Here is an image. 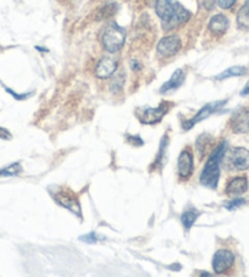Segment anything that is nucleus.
Returning a JSON list of instances; mask_svg holds the SVG:
<instances>
[{
    "instance_id": "5701e85b",
    "label": "nucleus",
    "mask_w": 249,
    "mask_h": 277,
    "mask_svg": "<svg viewBox=\"0 0 249 277\" xmlns=\"http://www.w3.org/2000/svg\"><path fill=\"white\" fill-rule=\"evenodd\" d=\"M236 0H219V7L221 9H230L233 7Z\"/></svg>"
},
{
    "instance_id": "9d476101",
    "label": "nucleus",
    "mask_w": 249,
    "mask_h": 277,
    "mask_svg": "<svg viewBox=\"0 0 249 277\" xmlns=\"http://www.w3.org/2000/svg\"><path fill=\"white\" fill-rule=\"evenodd\" d=\"M177 169L181 178H188L193 172V155L189 150H183L181 153L179 161H177Z\"/></svg>"
},
{
    "instance_id": "dca6fc26",
    "label": "nucleus",
    "mask_w": 249,
    "mask_h": 277,
    "mask_svg": "<svg viewBox=\"0 0 249 277\" xmlns=\"http://www.w3.org/2000/svg\"><path fill=\"white\" fill-rule=\"evenodd\" d=\"M237 23L239 28L249 29V0L244 3V5L237 14Z\"/></svg>"
},
{
    "instance_id": "20e7f679",
    "label": "nucleus",
    "mask_w": 249,
    "mask_h": 277,
    "mask_svg": "<svg viewBox=\"0 0 249 277\" xmlns=\"http://www.w3.org/2000/svg\"><path fill=\"white\" fill-rule=\"evenodd\" d=\"M126 40V32L122 27L111 23L103 33V45L109 53H116L123 47Z\"/></svg>"
},
{
    "instance_id": "4be33fe9",
    "label": "nucleus",
    "mask_w": 249,
    "mask_h": 277,
    "mask_svg": "<svg viewBox=\"0 0 249 277\" xmlns=\"http://www.w3.org/2000/svg\"><path fill=\"white\" fill-rule=\"evenodd\" d=\"M244 204V199H236L233 200V202H230L228 204H226V208L228 210H233V209L238 208V206H241Z\"/></svg>"
},
{
    "instance_id": "a211bd4d",
    "label": "nucleus",
    "mask_w": 249,
    "mask_h": 277,
    "mask_svg": "<svg viewBox=\"0 0 249 277\" xmlns=\"http://www.w3.org/2000/svg\"><path fill=\"white\" fill-rule=\"evenodd\" d=\"M198 216H199V213H198L197 210H187L186 213H183L182 217H181V221H182V225L185 226V228L186 229L191 228Z\"/></svg>"
},
{
    "instance_id": "aec40b11",
    "label": "nucleus",
    "mask_w": 249,
    "mask_h": 277,
    "mask_svg": "<svg viewBox=\"0 0 249 277\" xmlns=\"http://www.w3.org/2000/svg\"><path fill=\"white\" fill-rule=\"evenodd\" d=\"M122 84H123V75H118L116 78H115V81L112 82L111 84V89L114 87H116L114 89V92H117V90H120L121 88H122Z\"/></svg>"
},
{
    "instance_id": "412c9836",
    "label": "nucleus",
    "mask_w": 249,
    "mask_h": 277,
    "mask_svg": "<svg viewBox=\"0 0 249 277\" xmlns=\"http://www.w3.org/2000/svg\"><path fill=\"white\" fill-rule=\"evenodd\" d=\"M79 240L85 241L86 243H96V242L98 241V237H97V235L94 234V232H91V234L79 237Z\"/></svg>"
},
{
    "instance_id": "2eb2a0df",
    "label": "nucleus",
    "mask_w": 249,
    "mask_h": 277,
    "mask_svg": "<svg viewBox=\"0 0 249 277\" xmlns=\"http://www.w3.org/2000/svg\"><path fill=\"white\" fill-rule=\"evenodd\" d=\"M183 82H185V72L182 70L179 69L176 70L171 76V78L166 82L165 84H162V87L160 88V93H168L171 92V90L177 89V88L182 85Z\"/></svg>"
},
{
    "instance_id": "7ed1b4c3",
    "label": "nucleus",
    "mask_w": 249,
    "mask_h": 277,
    "mask_svg": "<svg viewBox=\"0 0 249 277\" xmlns=\"http://www.w3.org/2000/svg\"><path fill=\"white\" fill-rule=\"evenodd\" d=\"M49 191L52 197L55 199V202L58 204L66 208L67 210H70L71 213L77 215V216H82L81 205H79L78 198H77L76 194L72 191L65 187H50Z\"/></svg>"
},
{
    "instance_id": "a878e982",
    "label": "nucleus",
    "mask_w": 249,
    "mask_h": 277,
    "mask_svg": "<svg viewBox=\"0 0 249 277\" xmlns=\"http://www.w3.org/2000/svg\"><path fill=\"white\" fill-rule=\"evenodd\" d=\"M242 96H245V94H249V82L247 84H245V87H244V89L242 90Z\"/></svg>"
},
{
    "instance_id": "9b49d317",
    "label": "nucleus",
    "mask_w": 249,
    "mask_h": 277,
    "mask_svg": "<svg viewBox=\"0 0 249 277\" xmlns=\"http://www.w3.org/2000/svg\"><path fill=\"white\" fill-rule=\"evenodd\" d=\"M116 69V60L111 58H103L96 67V76L98 78H109L114 75Z\"/></svg>"
},
{
    "instance_id": "4468645a",
    "label": "nucleus",
    "mask_w": 249,
    "mask_h": 277,
    "mask_svg": "<svg viewBox=\"0 0 249 277\" xmlns=\"http://www.w3.org/2000/svg\"><path fill=\"white\" fill-rule=\"evenodd\" d=\"M209 31L215 36H222L228 28V20L225 15H215L212 20H210Z\"/></svg>"
},
{
    "instance_id": "f03ea898",
    "label": "nucleus",
    "mask_w": 249,
    "mask_h": 277,
    "mask_svg": "<svg viewBox=\"0 0 249 277\" xmlns=\"http://www.w3.org/2000/svg\"><path fill=\"white\" fill-rule=\"evenodd\" d=\"M225 150H226V142H222L210 155L209 160L204 166L203 172L200 175V183L208 188L215 190L218 187L219 178H220V164L224 159Z\"/></svg>"
},
{
    "instance_id": "423d86ee",
    "label": "nucleus",
    "mask_w": 249,
    "mask_h": 277,
    "mask_svg": "<svg viewBox=\"0 0 249 277\" xmlns=\"http://www.w3.org/2000/svg\"><path fill=\"white\" fill-rule=\"evenodd\" d=\"M233 263H235V255L232 252L227 249L218 250L215 253L214 258H213V269H214L215 273H224L227 270L232 267Z\"/></svg>"
},
{
    "instance_id": "1a4fd4ad",
    "label": "nucleus",
    "mask_w": 249,
    "mask_h": 277,
    "mask_svg": "<svg viewBox=\"0 0 249 277\" xmlns=\"http://www.w3.org/2000/svg\"><path fill=\"white\" fill-rule=\"evenodd\" d=\"M158 54L161 58H170L180 52L181 39L179 36H168L158 44Z\"/></svg>"
},
{
    "instance_id": "393cba45",
    "label": "nucleus",
    "mask_w": 249,
    "mask_h": 277,
    "mask_svg": "<svg viewBox=\"0 0 249 277\" xmlns=\"http://www.w3.org/2000/svg\"><path fill=\"white\" fill-rule=\"evenodd\" d=\"M5 89H7V92L10 93L11 96L14 97V98H16V99H19V100L25 99V98H27V97H28V94H22V96H21V94H16L15 92H13V90H11V89H9V88H5Z\"/></svg>"
},
{
    "instance_id": "b1692460",
    "label": "nucleus",
    "mask_w": 249,
    "mask_h": 277,
    "mask_svg": "<svg viewBox=\"0 0 249 277\" xmlns=\"http://www.w3.org/2000/svg\"><path fill=\"white\" fill-rule=\"evenodd\" d=\"M11 137H13V135H11V133L7 128L0 127V138H3V140H11Z\"/></svg>"
},
{
    "instance_id": "ddd939ff",
    "label": "nucleus",
    "mask_w": 249,
    "mask_h": 277,
    "mask_svg": "<svg viewBox=\"0 0 249 277\" xmlns=\"http://www.w3.org/2000/svg\"><path fill=\"white\" fill-rule=\"evenodd\" d=\"M248 190V179L245 177H236L226 187V194L230 197H238Z\"/></svg>"
},
{
    "instance_id": "0eeeda50",
    "label": "nucleus",
    "mask_w": 249,
    "mask_h": 277,
    "mask_svg": "<svg viewBox=\"0 0 249 277\" xmlns=\"http://www.w3.org/2000/svg\"><path fill=\"white\" fill-rule=\"evenodd\" d=\"M227 161L231 167L244 171L249 167V150L244 148H232L227 153Z\"/></svg>"
},
{
    "instance_id": "f8f14e48",
    "label": "nucleus",
    "mask_w": 249,
    "mask_h": 277,
    "mask_svg": "<svg viewBox=\"0 0 249 277\" xmlns=\"http://www.w3.org/2000/svg\"><path fill=\"white\" fill-rule=\"evenodd\" d=\"M231 127L236 133H247L249 132V110L238 111L231 120Z\"/></svg>"
},
{
    "instance_id": "39448f33",
    "label": "nucleus",
    "mask_w": 249,
    "mask_h": 277,
    "mask_svg": "<svg viewBox=\"0 0 249 277\" xmlns=\"http://www.w3.org/2000/svg\"><path fill=\"white\" fill-rule=\"evenodd\" d=\"M169 103H161L160 107L158 108H145L143 109V113L138 114V119L144 125H154V123H158L162 120V117L168 114L169 111Z\"/></svg>"
},
{
    "instance_id": "f257e3e1",
    "label": "nucleus",
    "mask_w": 249,
    "mask_h": 277,
    "mask_svg": "<svg viewBox=\"0 0 249 277\" xmlns=\"http://www.w3.org/2000/svg\"><path fill=\"white\" fill-rule=\"evenodd\" d=\"M155 11L161 20L164 31H171L191 19V13L177 0H158Z\"/></svg>"
},
{
    "instance_id": "f3484780",
    "label": "nucleus",
    "mask_w": 249,
    "mask_h": 277,
    "mask_svg": "<svg viewBox=\"0 0 249 277\" xmlns=\"http://www.w3.org/2000/svg\"><path fill=\"white\" fill-rule=\"evenodd\" d=\"M247 73V69L243 66H232L230 69L225 70L220 75L216 76V79H225L228 77H235V76H243Z\"/></svg>"
},
{
    "instance_id": "6ab92c4d",
    "label": "nucleus",
    "mask_w": 249,
    "mask_h": 277,
    "mask_svg": "<svg viewBox=\"0 0 249 277\" xmlns=\"http://www.w3.org/2000/svg\"><path fill=\"white\" fill-rule=\"evenodd\" d=\"M22 172V167L19 163L11 164L10 166L0 170V177H10V176H17Z\"/></svg>"
},
{
    "instance_id": "6e6552de",
    "label": "nucleus",
    "mask_w": 249,
    "mask_h": 277,
    "mask_svg": "<svg viewBox=\"0 0 249 277\" xmlns=\"http://www.w3.org/2000/svg\"><path fill=\"white\" fill-rule=\"evenodd\" d=\"M226 103H227V100H219V102H214V103H210V104H206L205 107L198 111L197 115H195L193 119H191L189 121H187V122L183 123V128L185 129L192 128L195 123H198V122H200V121L208 119L210 115L216 113V111L224 107Z\"/></svg>"
}]
</instances>
